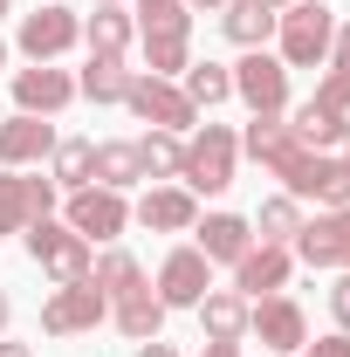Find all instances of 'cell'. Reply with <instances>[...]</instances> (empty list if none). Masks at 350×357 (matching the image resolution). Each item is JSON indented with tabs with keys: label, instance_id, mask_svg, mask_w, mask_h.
Here are the masks:
<instances>
[{
	"label": "cell",
	"instance_id": "cell-8",
	"mask_svg": "<svg viewBox=\"0 0 350 357\" xmlns=\"http://www.w3.org/2000/svg\"><path fill=\"white\" fill-rule=\"evenodd\" d=\"M62 206V185L42 172H0V234H28Z\"/></svg>",
	"mask_w": 350,
	"mask_h": 357
},
{
	"label": "cell",
	"instance_id": "cell-43",
	"mask_svg": "<svg viewBox=\"0 0 350 357\" xmlns=\"http://www.w3.org/2000/svg\"><path fill=\"white\" fill-rule=\"evenodd\" d=\"M7 14H14V0H0V21H7Z\"/></svg>",
	"mask_w": 350,
	"mask_h": 357
},
{
	"label": "cell",
	"instance_id": "cell-34",
	"mask_svg": "<svg viewBox=\"0 0 350 357\" xmlns=\"http://www.w3.org/2000/svg\"><path fill=\"white\" fill-rule=\"evenodd\" d=\"M330 316H337V330H350V268L330 282Z\"/></svg>",
	"mask_w": 350,
	"mask_h": 357
},
{
	"label": "cell",
	"instance_id": "cell-18",
	"mask_svg": "<svg viewBox=\"0 0 350 357\" xmlns=\"http://www.w3.org/2000/svg\"><path fill=\"white\" fill-rule=\"evenodd\" d=\"M165 316H172V310L158 303V289H151V282H137L131 296H117V303H110V323H117L131 344H151V337H165Z\"/></svg>",
	"mask_w": 350,
	"mask_h": 357
},
{
	"label": "cell",
	"instance_id": "cell-1",
	"mask_svg": "<svg viewBox=\"0 0 350 357\" xmlns=\"http://www.w3.org/2000/svg\"><path fill=\"white\" fill-rule=\"evenodd\" d=\"M241 172V131L234 124H192L185 131V165H178V185L192 192V199H220L227 185Z\"/></svg>",
	"mask_w": 350,
	"mask_h": 357
},
{
	"label": "cell",
	"instance_id": "cell-46",
	"mask_svg": "<svg viewBox=\"0 0 350 357\" xmlns=\"http://www.w3.org/2000/svg\"><path fill=\"white\" fill-rule=\"evenodd\" d=\"M0 117H7V110H0Z\"/></svg>",
	"mask_w": 350,
	"mask_h": 357
},
{
	"label": "cell",
	"instance_id": "cell-29",
	"mask_svg": "<svg viewBox=\"0 0 350 357\" xmlns=\"http://www.w3.org/2000/svg\"><path fill=\"white\" fill-rule=\"evenodd\" d=\"M296 234H303V199H289V192H268L261 206H254V241L289 248Z\"/></svg>",
	"mask_w": 350,
	"mask_h": 357
},
{
	"label": "cell",
	"instance_id": "cell-45",
	"mask_svg": "<svg viewBox=\"0 0 350 357\" xmlns=\"http://www.w3.org/2000/svg\"><path fill=\"white\" fill-rule=\"evenodd\" d=\"M0 69H7V35H0Z\"/></svg>",
	"mask_w": 350,
	"mask_h": 357
},
{
	"label": "cell",
	"instance_id": "cell-30",
	"mask_svg": "<svg viewBox=\"0 0 350 357\" xmlns=\"http://www.w3.org/2000/svg\"><path fill=\"white\" fill-rule=\"evenodd\" d=\"M178 89L192 96V110H220V103L234 96V69H227V62H185Z\"/></svg>",
	"mask_w": 350,
	"mask_h": 357
},
{
	"label": "cell",
	"instance_id": "cell-21",
	"mask_svg": "<svg viewBox=\"0 0 350 357\" xmlns=\"http://www.w3.org/2000/svg\"><path fill=\"white\" fill-rule=\"evenodd\" d=\"M83 42H89V55H131V42H137L131 7H89L83 14Z\"/></svg>",
	"mask_w": 350,
	"mask_h": 357
},
{
	"label": "cell",
	"instance_id": "cell-42",
	"mask_svg": "<svg viewBox=\"0 0 350 357\" xmlns=\"http://www.w3.org/2000/svg\"><path fill=\"white\" fill-rule=\"evenodd\" d=\"M96 7H131V0H96Z\"/></svg>",
	"mask_w": 350,
	"mask_h": 357
},
{
	"label": "cell",
	"instance_id": "cell-9",
	"mask_svg": "<svg viewBox=\"0 0 350 357\" xmlns=\"http://www.w3.org/2000/svg\"><path fill=\"white\" fill-rule=\"evenodd\" d=\"M289 255H296L303 268L344 275V268H350V206H323L316 220H303V234L289 241Z\"/></svg>",
	"mask_w": 350,
	"mask_h": 357
},
{
	"label": "cell",
	"instance_id": "cell-2",
	"mask_svg": "<svg viewBox=\"0 0 350 357\" xmlns=\"http://www.w3.org/2000/svg\"><path fill=\"white\" fill-rule=\"evenodd\" d=\"M330 42H337V7L330 0H296V7L275 14V55H282V69H323Z\"/></svg>",
	"mask_w": 350,
	"mask_h": 357
},
{
	"label": "cell",
	"instance_id": "cell-28",
	"mask_svg": "<svg viewBox=\"0 0 350 357\" xmlns=\"http://www.w3.org/2000/svg\"><path fill=\"white\" fill-rule=\"evenodd\" d=\"M131 144H137V165H144V185L178 178V165H185V137L178 131H144V137H131Z\"/></svg>",
	"mask_w": 350,
	"mask_h": 357
},
{
	"label": "cell",
	"instance_id": "cell-31",
	"mask_svg": "<svg viewBox=\"0 0 350 357\" xmlns=\"http://www.w3.org/2000/svg\"><path fill=\"white\" fill-rule=\"evenodd\" d=\"M131 21H137V35H151V28H192L185 0H131Z\"/></svg>",
	"mask_w": 350,
	"mask_h": 357
},
{
	"label": "cell",
	"instance_id": "cell-19",
	"mask_svg": "<svg viewBox=\"0 0 350 357\" xmlns=\"http://www.w3.org/2000/svg\"><path fill=\"white\" fill-rule=\"evenodd\" d=\"M192 316H199V337H206V344H248V296L206 289V303Z\"/></svg>",
	"mask_w": 350,
	"mask_h": 357
},
{
	"label": "cell",
	"instance_id": "cell-24",
	"mask_svg": "<svg viewBox=\"0 0 350 357\" xmlns=\"http://www.w3.org/2000/svg\"><path fill=\"white\" fill-rule=\"evenodd\" d=\"M131 62L124 55H89L83 76H76V96H89V103H124V89H131Z\"/></svg>",
	"mask_w": 350,
	"mask_h": 357
},
{
	"label": "cell",
	"instance_id": "cell-14",
	"mask_svg": "<svg viewBox=\"0 0 350 357\" xmlns=\"http://www.w3.org/2000/svg\"><path fill=\"white\" fill-rule=\"evenodd\" d=\"M69 103H76V76H69V69H55V62L14 69V110H28V117H62Z\"/></svg>",
	"mask_w": 350,
	"mask_h": 357
},
{
	"label": "cell",
	"instance_id": "cell-39",
	"mask_svg": "<svg viewBox=\"0 0 350 357\" xmlns=\"http://www.w3.org/2000/svg\"><path fill=\"white\" fill-rule=\"evenodd\" d=\"M199 357H241V344H206Z\"/></svg>",
	"mask_w": 350,
	"mask_h": 357
},
{
	"label": "cell",
	"instance_id": "cell-32",
	"mask_svg": "<svg viewBox=\"0 0 350 357\" xmlns=\"http://www.w3.org/2000/svg\"><path fill=\"white\" fill-rule=\"evenodd\" d=\"M316 103L350 117V62H323V83H316Z\"/></svg>",
	"mask_w": 350,
	"mask_h": 357
},
{
	"label": "cell",
	"instance_id": "cell-26",
	"mask_svg": "<svg viewBox=\"0 0 350 357\" xmlns=\"http://www.w3.org/2000/svg\"><path fill=\"white\" fill-rule=\"evenodd\" d=\"M89 172H96V137H55L48 178H55L62 192H76V185H89Z\"/></svg>",
	"mask_w": 350,
	"mask_h": 357
},
{
	"label": "cell",
	"instance_id": "cell-35",
	"mask_svg": "<svg viewBox=\"0 0 350 357\" xmlns=\"http://www.w3.org/2000/svg\"><path fill=\"white\" fill-rule=\"evenodd\" d=\"M330 62H350V21H337V42H330Z\"/></svg>",
	"mask_w": 350,
	"mask_h": 357
},
{
	"label": "cell",
	"instance_id": "cell-40",
	"mask_svg": "<svg viewBox=\"0 0 350 357\" xmlns=\"http://www.w3.org/2000/svg\"><path fill=\"white\" fill-rule=\"evenodd\" d=\"M7 323H14V303H7V289H0V337H7Z\"/></svg>",
	"mask_w": 350,
	"mask_h": 357
},
{
	"label": "cell",
	"instance_id": "cell-15",
	"mask_svg": "<svg viewBox=\"0 0 350 357\" xmlns=\"http://www.w3.org/2000/svg\"><path fill=\"white\" fill-rule=\"evenodd\" d=\"M289 282H296V255H289V248H275V241H254V248L234 261V296H248V303L282 296Z\"/></svg>",
	"mask_w": 350,
	"mask_h": 357
},
{
	"label": "cell",
	"instance_id": "cell-22",
	"mask_svg": "<svg viewBox=\"0 0 350 357\" xmlns=\"http://www.w3.org/2000/svg\"><path fill=\"white\" fill-rule=\"evenodd\" d=\"M89 185H110V192L144 185V165H137V144H131V137H96V172H89Z\"/></svg>",
	"mask_w": 350,
	"mask_h": 357
},
{
	"label": "cell",
	"instance_id": "cell-38",
	"mask_svg": "<svg viewBox=\"0 0 350 357\" xmlns=\"http://www.w3.org/2000/svg\"><path fill=\"white\" fill-rule=\"evenodd\" d=\"M227 0H185V14H220Z\"/></svg>",
	"mask_w": 350,
	"mask_h": 357
},
{
	"label": "cell",
	"instance_id": "cell-17",
	"mask_svg": "<svg viewBox=\"0 0 350 357\" xmlns=\"http://www.w3.org/2000/svg\"><path fill=\"white\" fill-rule=\"evenodd\" d=\"M192 248L213 268H234L254 248V220H248V213H227V206H220V213H199V220H192Z\"/></svg>",
	"mask_w": 350,
	"mask_h": 357
},
{
	"label": "cell",
	"instance_id": "cell-3",
	"mask_svg": "<svg viewBox=\"0 0 350 357\" xmlns=\"http://www.w3.org/2000/svg\"><path fill=\"white\" fill-rule=\"evenodd\" d=\"M21 248H28V261L42 268L55 289H62V282H89V261H96V248H89L69 220H55V213L28 227V234H21Z\"/></svg>",
	"mask_w": 350,
	"mask_h": 357
},
{
	"label": "cell",
	"instance_id": "cell-6",
	"mask_svg": "<svg viewBox=\"0 0 350 357\" xmlns=\"http://www.w3.org/2000/svg\"><path fill=\"white\" fill-rule=\"evenodd\" d=\"M234 96L248 103V117H289V69H282V55L275 48H241Z\"/></svg>",
	"mask_w": 350,
	"mask_h": 357
},
{
	"label": "cell",
	"instance_id": "cell-12",
	"mask_svg": "<svg viewBox=\"0 0 350 357\" xmlns=\"http://www.w3.org/2000/svg\"><path fill=\"white\" fill-rule=\"evenodd\" d=\"M151 289H158V303H165V310H199V303H206V289H213V261L185 241V248H172V255L158 261V282H151Z\"/></svg>",
	"mask_w": 350,
	"mask_h": 357
},
{
	"label": "cell",
	"instance_id": "cell-7",
	"mask_svg": "<svg viewBox=\"0 0 350 357\" xmlns=\"http://www.w3.org/2000/svg\"><path fill=\"white\" fill-rule=\"evenodd\" d=\"M124 110H131L137 124H151V131H178V137L199 124L192 96H185L178 83H165V76H144V69H137L131 89H124Z\"/></svg>",
	"mask_w": 350,
	"mask_h": 357
},
{
	"label": "cell",
	"instance_id": "cell-5",
	"mask_svg": "<svg viewBox=\"0 0 350 357\" xmlns=\"http://www.w3.org/2000/svg\"><path fill=\"white\" fill-rule=\"evenodd\" d=\"M14 48L28 62H62L69 48H83V14L62 0H35V14H21V28H14Z\"/></svg>",
	"mask_w": 350,
	"mask_h": 357
},
{
	"label": "cell",
	"instance_id": "cell-36",
	"mask_svg": "<svg viewBox=\"0 0 350 357\" xmlns=\"http://www.w3.org/2000/svg\"><path fill=\"white\" fill-rule=\"evenodd\" d=\"M137 357H178V351L165 344V337H151V344H137Z\"/></svg>",
	"mask_w": 350,
	"mask_h": 357
},
{
	"label": "cell",
	"instance_id": "cell-20",
	"mask_svg": "<svg viewBox=\"0 0 350 357\" xmlns=\"http://www.w3.org/2000/svg\"><path fill=\"white\" fill-rule=\"evenodd\" d=\"M220 35L234 48H268L275 42V7L268 0H227L220 7Z\"/></svg>",
	"mask_w": 350,
	"mask_h": 357
},
{
	"label": "cell",
	"instance_id": "cell-41",
	"mask_svg": "<svg viewBox=\"0 0 350 357\" xmlns=\"http://www.w3.org/2000/svg\"><path fill=\"white\" fill-rule=\"evenodd\" d=\"M337 158H344V165H350V131H344V144H337Z\"/></svg>",
	"mask_w": 350,
	"mask_h": 357
},
{
	"label": "cell",
	"instance_id": "cell-10",
	"mask_svg": "<svg viewBox=\"0 0 350 357\" xmlns=\"http://www.w3.org/2000/svg\"><path fill=\"white\" fill-rule=\"evenodd\" d=\"M96 323H110V296L96 282H62L42 303V330L48 337H89Z\"/></svg>",
	"mask_w": 350,
	"mask_h": 357
},
{
	"label": "cell",
	"instance_id": "cell-44",
	"mask_svg": "<svg viewBox=\"0 0 350 357\" xmlns=\"http://www.w3.org/2000/svg\"><path fill=\"white\" fill-rule=\"evenodd\" d=\"M268 7H275V14H282V7H296V0H268Z\"/></svg>",
	"mask_w": 350,
	"mask_h": 357
},
{
	"label": "cell",
	"instance_id": "cell-33",
	"mask_svg": "<svg viewBox=\"0 0 350 357\" xmlns=\"http://www.w3.org/2000/svg\"><path fill=\"white\" fill-rule=\"evenodd\" d=\"M296 357H350V330H330V337H316V344H303Z\"/></svg>",
	"mask_w": 350,
	"mask_h": 357
},
{
	"label": "cell",
	"instance_id": "cell-23",
	"mask_svg": "<svg viewBox=\"0 0 350 357\" xmlns=\"http://www.w3.org/2000/svg\"><path fill=\"white\" fill-rule=\"evenodd\" d=\"M137 42H144V76H165V83L185 76V62H192V28H151V35H137Z\"/></svg>",
	"mask_w": 350,
	"mask_h": 357
},
{
	"label": "cell",
	"instance_id": "cell-37",
	"mask_svg": "<svg viewBox=\"0 0 350 357\" xmlns=\"http://www.w3.org/2000/svg\"><path fill=\"white\" fill-rule=\"evenodd\" d=\"M0 357H35V344H14V337H0Z\"/></svg>",
	"mask_w": 350,
	"mask_h": 357
},
{
	"label": "cell",
	"instance_id": "cell-27",
	"mask_svg": "<svg viewBox=\"0 0 350 357\" xmlns=\"http://www.w3.org/2000/svg\"><path fill=\"white\" fill-rule=\"evenodd\" d=\"M289 131H296V144H309V151H337V144H344V131H350V117H337V110H323V103L309 96L303 110L289 117Z\"/></svg>",
	"mask_w": 350,
	"mask_h": 357
},
{
	"label": "cell",
	"instance_id": "cell-13",
	"mask_svg": "<svg viewBox=\"0 0 350 357\" xmlns=\"http://www.w3.org/2000/svg\"><path fill=\"white\" fill-rule=\"evenodd\" d=\"M192 220H199V199L178 178H158V185H144V199H131V227L144 234H192Z\"/></svg>",
	"mask_w": 350,
	"mask_h": 357
},
{
	"label": "cell",
	"instance_id": "cell-25",
	"mask_svg": "<svg viewBox=\"0 0 350 357\" xmlns=\"http://www.w3.org/2000/svg\"><path fill=\"white\" fill-rule=\"evenodd\" d=\"M89 282H96V289L117 303V296H131L137 282H144V268H137L131 248H117V241H110V248H96V261H89Z\"/></svg>",
	"mask_w": 350,
	"mask_h": 357
},
{
	"label": "cell",
	"instance_id": "cell-4",
	"mask_svg": "<svg viewBox=\"0 0 350 357\" xmlns=\"http://www.w3.org/2000/svg\"><path fill=\"white\" fill-rule=\"evenodd\" d=\"M62 220L83 234L89 248H110L131 234V192H110V185H76L62 192Z\"/></svg>",
	"mask_w": 350,
	"mask_h": 357
},
{
	"label": "cell",
	"instance_id": "cell-11",
	"mask_svg": "<svg viewBox=\"0 0 350 357\" xmlns=\"http://www.w3.org/2000/svg\"><path fill=\"white\" fill-rule=\"evenodd\" d=\"M248 337H261L268 357H296L309 344V316L303 303L282 289V296H261V303H248Z\"/></svg>",
	"mask_w": 350,
	"mask_h": 357
},
{
	"label": "cell",
	"instance_id": "cell-16",
	"mask_svg": "<svg viewBox=\"0 0 350 357\" xmlns=\"http://www.w3.org/2000/svg\"><path fill=\"white\" fill-rule=\"evenodd\" d=\"M48 151H55L48 117H28V110L0 117V172H35V165H48Z\"/></svg>",
	"mask_w": 350,
	"mask_h": 357
}]
</instances>
